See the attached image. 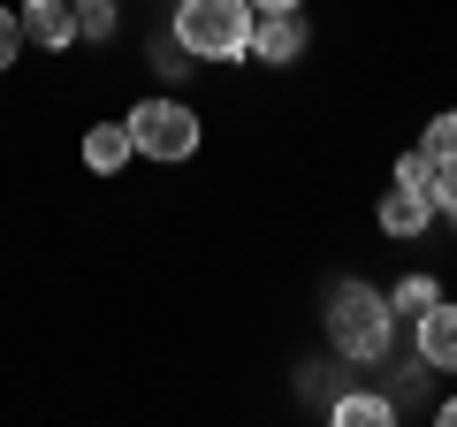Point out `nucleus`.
Wrapping results in <instances>:
<instances>
[{
    "label": "nucleus",
    "mask_w": 457,
    "mask_h": 427,
    "mask_svg": "<svg viewBox=\"0 0 457 427\" xmlns=\"http://www.w3.org/2000/svg\"><path fill=\"white\" fill-rule=\"evenodd\" d=\"M176 46L228 62V54L252 46V0H183L176 8Z\"/></svg>",
    "instance_id": "nucleus-1"
},
{
    "label": "nucleus",
    "mask_w": 457,
    "mask_h": 427,
    "mask_svg": "<svg viewBox=\"0 0 457 427\" xmlns=\"http://www.w3.org/2000/svg\"><path fill=\"white\" fill-rule=\"evenodd\" d=\"M328 336H336V351H351V359H381V344H389V297L366 290V282H343V290L328 297Z\"/></svg>",
    "instance_id": "nucleus-2"
},
{
    "label": "nucleus",
    "mask_w": 457,
    "mask_h": 427,
    "mask_svg": "<svg viewBox=\"0 0 457 427\" xmlns=\"http://www.w3.org/2000/svg\"><path fill=\"white\" fill-rule=\"evenodd\" d=\"M130 146L153 153V161H183V153L198 146V115L183 107V99H145L130 115Z\"/></svg>",
    "instance_id": "nucleus-3"
},
{
    "label": "nucleus",
    "mask_w": 457,
    "mask_h": 427,
    "mask_svg": "<svg viewBox=\"0 0 457 427\" xmlns=\"http://www.w3.org/2000/svg\"><path fill=\"white\" fill-rule=\"evenodd\" d=\"M252 54H260V62H297V54H305V16H260L252 23Z\"/></svg>",
    "instance_id": "nucleus-4"
},
{
    "label": "nucleus",
    "mask_w": 457,
    "mask_h": 427,
    "mask_svg": "<svg viewBox=\"0 0 457 427\" xmlns=\"http://www.w3.org/2000/svg\"><path fill=\"white\" fill-rule=\"evenodd\" d=\"M420 359L427 366H457V306H427L420 313Z\"/></svg>",
    "instance_id": "nucleus-5"
},
{
    "label": "nucleus",
    "mask_w": 457,
    "mask_h": 427,
    "mask_svg": "<svg viewBox=\"0 0 457 427\" xmlns=\"http://www.w3.org/2000/svg\"><path fill=\"white\" fill-rule=\"evenodd\" d=\"M23 31H31L38 46H69V38H77V0H31Z\"/></svg>",
    "instance_id": "nucleus-6"
},
{
    "label": "nucleus",
    "mask_w": 457,
    "mask_h": 427,
    "mask_svg": "<svg viewBox=\"0 0 457 427\" xmlns=\"http://www.w3.org/2000/svg\"><path fill=\"white\" fill-rule=\"evenodd\" d=\"M130 122H99V130L92 138H84V161H92L99 168V176H114V168H122V161H130Z\"/></svg>",
    "instance_id": "nucleus-7"
},
{
    "label": "nucleus",
    "mask_w": 457,
    "mask_h": 427,
    "mask_svg": "<svg viewBox=\"0 0 457 427\" xmlns=\"http://www.w3.org/2000/svg\"><path fill=\"white\" fill-rule=\"evenodd\" d=\"M381 230H389V237H420V230H427V198L396 183V191L381 198Z\"/></svg>",
    "instance_id": "nucleus-8"
},
{
    "label": "nucleus",
    "mask_w": 457,
    "mask_h": 427,
    "mask_svg": "<svg viewBox=\"0 0 457 427\" xmlns=\"http://www.w3.org/2000/svg\"><path fill=\"white\" fill-rule=\"evenodd\" d=\"M336 427H396V412H389V397H343Z\"/></svg>",
    "instance_id": "nucleus-9"
},
{
    "label": "nucleus",
    "mask_w": 457,
    "mask_h": 427,
    "mask_svg": "<svg viewBox=\"0 0 457 427\" xmlns=\"http://www.w3.org/2000/svg\"><path fill=\"white\" fill-rule=\"evenodd\" d=\"M427 161H435V168H457V115H435V122H427Z\"/></svg>",
    "instance_id": "nucleus-10"
},
{
    "label": "nucleus",
    "mask_w": 457,
    "mask_h": 427,
    "mask_svg": "<svg viewBox=\"0 0 457 427\" xmlns=\"http://www.w3.org/2000/svg\"><path fill=\"white\" fill-rule=\"evenodd\" d=\"M396 183L427 198V183H435V161H427V153H404V161H396Z\"/></svg>",
    "instance_id": "nucleus-11"
},
{
    "label": "nucleus",
    "mask_w": 457,
    "mask_h": 427,
    "mask_svg": "<svg viewBox=\"0 0 457 427\" xmlns=\"http://www.w3.org/2000/svg\"><path fill=\"white\" fill-rule=\"evenodd\" d=\"M107 23H114L107 0H77V31H84V38H107Z\"/></svg>",
    "instance_id": "nucleus-12"
},
{
    "label": "nucleus",
    "mask_w": 457,
    "mask_h": 427,
    "mask_svg": "<svg viewBox=\"0 0 457 427\" xmlns=\"http://www.w3.org/2000/svg\"><path fill=\"white\" fill-rule=\"evenodd\" d=\"M427 198H435V206H450V214H457V168H435V183H427Z\"/></svg>",
    "instance_id": "nucleus-13"
},
{
    "label": "nucleus",
    "mask_w": 457,
    "mask_h": 427,
    "mask_svg": "<svg viewBox=\"0 0 457 427\" xmlns=\"http://www.w3.org/2000/svg\"><path fill=\"white\" fill-rule=\"evenodd\" d=\"M16 46H23V23H16V16H8V8H0V69L16 62Z\"/></svg>",
    "instance_id": "nucleus-14"
},
{
    "label": "nucleus",
    "mask_w": 457,
    "mask_h": 427,
    "mask_svg": "<svg viewBox=\"0 0 457 427\" xmlns=\"http://www.w3.org/2000/svg\"><path fill=\"white\" fill-rule=\"evenodd\" d=\"M389 306H404V313H411V306H420V313H427V306H435V282H404V290H396V297H389Z\"/></svg>",
    "instance_id": "nucleus-15"
},
{
    "label": "nucleus",
    "mask_w": 457,
    "mask_h": 427,
    "mask_svg": "<svg viewBox=\"0 0 457 427\" xmlns=\"http://www.w3.org/2000/svg\"><path fill=\"white\" fill-rule=\"evenodd\" d=\"M252 8H260V16H290L297 0H252Z\"/></svg>",
    "instance_id": "nucleus-16"
},
{
    "label": "nucleus",
    "mask_w": 457,
    "mask_h": 427,
    "mask_svg": "<svg viewBox=\"0 0 457 427\" xmlns=\"http://www.w3.org/2000/svg\"><path fill=\"white\" fill-rule=\"evenodd\" d=\"M442 427H457V405H442Z\"/></svg>",
    "instance_id": "nucleus-17"
}]
</instances>
